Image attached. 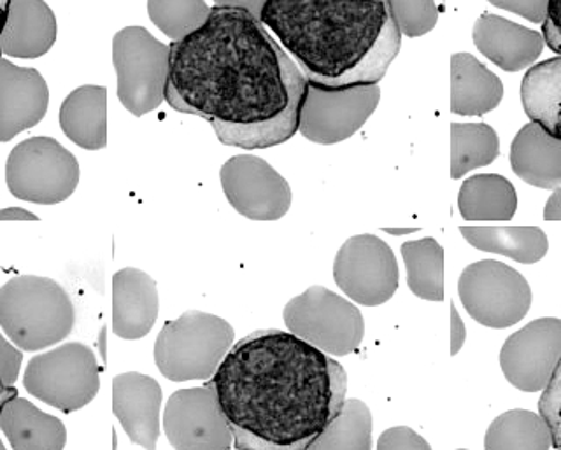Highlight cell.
I'll return each instance as SVG.
<instances>
[{"label": "cell", "instance_id": "2e32d148", "mask_svg": "<svg viewBox=\"0 0 561 450\" xmlns=\"http://www.w3.org/2000/svg\"><path fill=\"white\" fill-rule=\"evenodd\" d=\"M48 105L49 88L39 70L0 58V142L39 125Z\"/></svg>", "mask_w": 561, "mask_h": 450}, {"label": "cell", "instance_id": "83f0119b", "mask_svg": "<svg viewBox=\"0 0 561 450\" xmlns=\"http://www.w3.org/2000/svg\"><path fill=\"white\" fill-rule=\"evenodd\" d=\"M551 431L540 414L535 412H504L491 423L484 438L486 450H549Z\"/></svg>", "mask_w": 561, "mask_h": 450}, {"label": "cell", "instance_id": "4316f807", "mask_svg": "<svg viewBox=\"0 0 561 450\" xmlns=\"http://www.w3.org/2000/svg\"><path fill=\"white\" fill-rule=\"evenodd\" d=\"M522 102L528 118L561 139V57L549 58L526 70Z\"/></svg>", "mask_w": 561, "mask_h": 450}, {"label": "cell", "instance_id": "e575fe53", "mask_svg": "<svg viewBox=\"0 0 561 450\" xmlns=\"http://www.w3.org/2000/svg\"><path fill=\"white\" fill-rule=\"evenodd\" d=\"M377 450H432L425 438L408 426L386 429L379 437Z\"/></svg>", "mask_w": 561, "mask_h": 450}, {"label": "cell", "instance_id": "f35d334b", "mask_svg": "<svg viewBox=\"0 0 561 450\" xmlns=\"http://www.w3.org/2000/svg\"><path fill=\"white\" fill-rule=\"evenodd\" d=\"M265 4H267V0H215L216 8L244 9L248 13L253 14L256 20L262 18Z\"/></svg>", "mask_w": 561, "mask_h": 450}, {"label": "cell", "instance_id": "d6a6232c", "mask_svg": "<svg viewBox=\"0 0 561 450\" xmlns=\"http://www.w3.org/2000/svg\"><path fill=\"white\" fill-rule=\"evenodd\" d=\"M394 22L411 39L434 31L438 22L435 0H390Z\"/></svg>", "mask_w": 561, "mask_h": 450}, {"label": "cell", "instance_id": "5bb4252c", "mask_svg": "<svg viewBox=\"0 0 561 450\" xmlns=\"http://www.w3.org/2000/svg\"><path fill=\"white\" fill-rule=\"evenodd\" d=\"M167 440L175 450H230L233 435L219 408L215 384L175 391L163 412Z\"/></svg>", "mask_w": 561, "mask_h": 450}, {"label": "cell", "instance_id": "f6af8a7d", "mask_svg": "<svg viewBox=\"0 0 561 450\" xmlns=\"http://www.w3.org/2000/svg\"><path fill=\"white\" fill-rule=\"evenodd\" d=\"M388 233H394V235H400V233H412L417 232V230H414V228H411V230H386Z\"/></svg>", "mask_w": 561, "mask_h": 450}, {"label": "cell", "instance_id": "4dcf8cb0", "mask_svg": "<svg viewBox=\"0 0 561 450\" xmlns=\"http://www.w3.org/2000/svg\"><path fill=\"white\" fill-rule=\"evenodd\" d=\"M307 450H373L370 408L359 400H346L339 416Z\"/></svg>", "mask_w": 561, "mask_h": 450}, {"label": "cell", "instance_id": "e0dca14e", "mask_svg": "<svg viewBox=\"0 0 561 450\" xmlns=\"http://www.w3.org/2000/svg\"><path fill=\"white\" fill-rule=\"evenodd\" d=\"M162 388L153 377L127 372L113 379V414L131 443L157 450Z\"/></svg>", "mask_w": 561, "mask_h": 450}, {"label": "cell", "instance_id": "3957f363", "mask_svg": "<svg viewBox=\"0 0 561 450\" xmlns=\"http://www.w3.org/2000/svg\"><path fill=\"white\" fill-rule=\"evenodd\" d=\"M260 22L318 86L379 84L402 48L390 0H267Z\"/></svg>", "mask_w": 561, "mask_h": 450}, {"label": "cell", "instance_id": "836d02e7", "mask_svg": "<svg viewBox=\"0 0 561 450\" xmlns=\"http://www.w3.org/2000/svg\"><path fill=\"white\" fill-rule=\"evenodd\" d=\"M540 417L546 420L551 431V442L557 449H561V359L557 370L552 373L551 381L542 391L539 402Z\"/></svg>", "mask_w": 561, "mask_h": 450}, {"label": "cell", "instance_id": "9c48e42d", "mask_svg": "<svg viewBox=\"0 0 561 450\" xmlns=\"http://www.w3.org/2000/svg\"><path fill=\"white\" fill-rule=\"evenodd\" d=\"M286 328L329 356H347L364 341L358 307L323 286H311L285 307Z\"/></svg>", "mask_w": 561, "mask_h": 450}, {"label": "cell", "instance_id": "f1b7e54d", "mask_svg": "<svg viewBox=\"0 0 561 450\" xmlns=\"http://www.w3.org/2000/svg\"><path fill=\"white\" fill-rule=\"evenodd\" d=\"M402 258L408 268V286L412 293L428 302L444 300V250L432 236L402 244Z\"/></svg>", "mask_w": 561, "mask_h": 450}, {"label": "cell", "instance_id": "ffe728a7", "mask_svg": "<svg viewBox=\"0 0 561 450\" xmlns=\"http://www.w3.org/2000/svg\"><path fill=\"white\" fill-rule=\"evenodd\" d=\"M57 41V18L44 0H9L0 37L4 57H44Z\"/></svg>", "mask_w": 561, "mask_h": 450}, {"label": "cell", "instance_id": "6da1fadb", "mask_svg": "<svg viewBox=\"0 0 561 450\" xmlns=\"http://www.w3.org/2000/svg\"><path fill=\"white\" fill-rule=\"evenodd\" d=\"M169 48L167 104L206 119L221 145L253 151L297 134L306 76L253 14L215 5Z\"/></svg>", "mask_w": 561, "mask_h": 450}, {"label": "cell", "instance_id": "52a82bcc", "mask_svg": "<svg viewBox=\"0 0 561 450\" xmlns=\"http://www.w3.org/2000/svg\"><path fill=\"white\" fill-rule=\"evenodd\" d=\"M171 48L145 26H125L113 39V64L118 76V99L137 118L157 111L165 101Z\"/></svg>", "mask_w": 561, "mask_h": 450}, {"label": "cell", "instance_id": "30bf717a", "mask_svg": "<svg viewBox=\"0 0 561 450\" xmlns=\"http://www.w3.org/2000/svg\"><path fill=\"white\" fill-rule=\"evenodd\" d=\"M458 295L473 321L493 330H504L525 320L530 312L528 280L505 263L482 259L461 272Z\"/></svg>", "mask_w": 561, "mask_h": 450}, {"label": "cell", "instance_id": "d4e9b609", "mask_svg": "<svg viewBox=\"0 0 561 450\" xmlns=\"http://www.w3.org/2000/svg\"><path fill=\"white\" fill-rule=\"evenodd\" d=\"M465 241L484 253L534 265L548 254V235L539 227H460Z\"/></svg>", "mask_w": 561, "mask_h": 450}, {"label": "cell", "instance_id": "8992f818", "mask_svg": "<svg viewBox=\"0 0 561 450\" xmlns=\"http://www.w3.org/2000/svg\"><path fill=\"white\" fill-rule=\"evenodd\" d=\"M23 388L64 414L81 411L101 390V370L92 347L69 342L34 356L26 365Z\"/></svg>", "mask_w": 561, "mask_h": 450}, {"label": "cell", "instance_id": "5b68a950", "mask_svg": "<svg viewBox=\"0 0 561 450\" xmlns=\"http://www.w3.org/2000/svg\"><path fill=\"white\" fill-rule=\"evenodd\" d=\"M236 344L227 321L207 312H184L167 321L154 344V364L172 382L209 381Z\"/></svg>", "mask_w": 561, "mask_h": 450}, {"label": "cell", "instance_id": "f546056e", "mask_svg": "<svg viewBox=\"0 0 561 450\" xmlns=\"http://www.w3.org/2000/svg\"><path fill=\"white\" fill-rule=\"evenodd\" d=\"M500 154L495 128L486 123H451V177L491 165Z\"/></svg>", "mask_w": 561, "mask_h": 450}, {"label": "cell", "instance_id": "484cf974", "mask_svg": "<svg viewBox=\"0 0 561 450\" xmlns=\"http://www.w3.org/2000/svg\"><path fill=\"white\" fill-rule=\"evenodd\" d=\"M458 209L467 221H511L517 210L516 188L504 175H472L461 184Z\"/></svg>", "mask_w": 561, "mask_h": 450}, {"label": "cell", "instance_id": "277c9868", "mask_svg": "<svg viewBox=\"0 0 561 450\" xmlns=\"http://www.w3.org/2000/svg\"><path fill=\"white\" fill-rule=\"evenodd\" d=\"M75 326V302L57 280L18 276L0 288V328L18 349H48L66 341Z\"/></svg>", "mask_w": 561, "mask_h": 450}, {"label": "cell", "instance_id": "b9f144b4", "mask_svg": "<svg viewBox=\"0 0 561 450\" xmlns=\"http://www.w3.org/2000/svg\"><path fill=\"white\" fill-rule=\"evenodd\" d=\"M0 221H39V216L22 207H8L0 209Z\"/></svg>", "mask_w": 561, "mask_h": 450}, {"label": "cell", "instance_id": "cb8c5ba5", "mask_svg": "<svg viewBox=\"0 0 561 450\" xmlns=\"http://www.w3.org/2000/svg\"><path fill=\"white\" fill-rule=\"evenodd\" d=\"M60 128L70 142L88 151L107 146V88H76L60 107Z\"/></svg>", "mask_w": 561, "mask_h": 450}, {"label": "cell", "instance_id": "ac0fdd59", "mask_svg": "<svg viewBox=\"0 0 561 450\" xmlns=\"http://www.w3.org/2000/svg\"><path fill=\"white\" fill-rule=\"evenodd\" d=\"M472 37L476 48L505 72L530 69L546 46L540 32L491 13L478 18Z\"/></svg>", "mask_w": 561, "mask_h": 450}, {"label": "cell", "instance_id": "ba28073f", "mask_svg": "<svg viewBox=\"0 0 561 450\" xmlns=\"http://www.w3.org/2000/svg\"><path fill=\"white\" fill-rule=\"evenodd\" d=\"M5 183L18 200L57 206L78 188L79 163L57 139L31 137L9 154Z\"/></svg>", "mask_w": 561, "mask_h": 450}, {"label": "cell", "instance_id": "74e56055", "mask_svg": "<svg viewBox=\"0 0 561 450\" xmlns=\"http://www.w3.org/2000/svg\"><path fill=\"white\" fill-rule=\"evenodd\" d=\"M546 46L561 57V0H549L548 16L542 23Z\"/></svg>", "mask_w": 561, "mask_h": 450}, {"label": "cell", "instance_id": "60d3db41", "mask_svg": "<svg viewBox=\"0 0 561 450\" xmlns=\"http://www.w3.org/2000/svg\"><path fill=\"white\" fill-rule=\"evenodd\" d=\"M543 219H546V221H561V186L554 189L551 197L546 201Z\"/></svg>", "mask_w": 561, "mask_h": 450}, {"label": "cell", "instance_id": "ee69618b", "mask_svg": "<svg viewBox=\"0 0 561 450\" xmlns=\"http://www.w3.org/2000/svg\"><path fill=\"white\" fill-rule=\"evenodd\" d=\"M8 5L9 0H0V37H2V31H4L5 18H8ZM4 57L2 55V49H0V58Z\"/></svg>", "mask_w": 561, "mask_h": 450}, {"label": "cell", "instance_id": "7a4b0ae2", "mask_svg": "<svg viewBox=\"0 0 561 450\" xmlns=\"http://www.w3.org/2000/svg\"><path fill=\"white\" fill-rule=\"evenodd\" d=\"M237 450H307L346 402L337 359L285 330L236 342L210 379Z\"/></svg>", "mask_w": 561, "mask_h": 450}, {"label": "cell", "instance_id": "7402d4cb", "mask_svg": "<svg viewBox=\"0 0 561 450\" xmlns=\"http://www.w3.org/2000/svg\"><path fill=\"white\" fill-rule=\"evenodd\" d=\"M504 99L502 79L482 66L470 53L451 57V113L458 116H484Z\"/></svg>", "mask_w": 561, "mask_h": 450}, {"label": "cell", "instance_id": "d590c367", "mask_svg": "<svg viewBox=\"0 0 561 450\" xmlns=\"http://www.w3.org/2000/svg\"><path fill=\"white\" fill-rule=\"evenodd\" d=\"M491 5L526 18L531 23H543L548 16L549 0H488Z\"/></svg>", "mask_w": 561, "mask_h": 450}, {"label": "cell", "instance_id": "8fae6325", "mask_svg": "<svg viewBox=\"0 0 561 450\" xmlns=\"http://www.w3.org/2000/svg\"><path fill=\"white\" fill-rule=\"evenodd\" d=\"M379 101V84L324 88L307 83L298 116V134L316 145H337L364 127Z\"/></svg>", "mask_w": 561, "mask_h": 450}, {"label": "cell", "instance_id": "bcb514c9", "mask_svg": "<svg viewBox=\"0 0 561 450\" xmlns=\"http://www.w3.org/2000/svg\"><path fill=\"white\" fill-rule=\"evenodd\" d=\"M0 450H5L4 443H2V440H0Z\"/></svg>", "mask_w": 561, "mask_h": 450}, {"label": "cell", "instance_id": "7bdbcfd3", "mask_svg": "<svg viewBox=\"0 0 561 450\" xmlns=\"http://www.w3.org/2000/svg\"><path fill=\"white\" fill-rule=\"evenodd\" d=\"M14 396H18L16 388L14 385H5L2 379H0V412L4 408L5 403L9 400H13Z\"/></svg>", "mask_w": 561, "mask_h": 450}, {"label": "cell", "instance_id": "ab89813d", "mask_svg": "<svg viewBox=\"0 0 561 450\" xmlns=\"http://www.w3.org/2000/svg\"><path fill=\"white\" fill-rule=\"evenodd\" d=\"M467 338L463 320L456 311L455 303H451V356L458 355Z\"/></svg>", "mask_w": 561, "mask_h": 450}, {"label": "cell", "instance_id": "9a60e30c", "mask_svg": "<svg viewBox=\"0 0 561 450\" xmlns=\"http://www.w3.org/2000/svg\"><path fill=\"white\" fill-rule=\"evenodd\" d=\"M561 359V320L540 318L517 330L500 350L508 384L525 393L546 390Z\"/></svg>", "mask_w": 561, "mask_h": 450}, {"label": "cell", "instance_id": "d6986e66", "mask_svg": "<svg viewBox=\"0 0 561 450\" xmlns=\"http://www.w3.org/2000/svg\"><path fill=\"white\" fill-rule=\"evenodd\" d=\"M158 318L153 277L139 268H122L113 276V332L123 341L146 337Z\"/></svg>", "mask_w": 561, "mask_h": 450}, {"label": "cell", "instance_id": "4fadbf2b", "mask_svg": "<svg viewBox=\"0 0 561 450\" xmlns=\"http://www.w3.org/2000/svg\"><path fill=\"white\" fill-rule=\"evenodd\" d=\"M230 206L253 221H277L288 215L291 188L279 172L254 154H237L219 171Z\"/></svg>", "mask_w": 561, "mask_h": 450}, {"label": "cell", "instance_id": "8d00e7d4", "mask_svg": "<svg viewBox=\"0 0 561 450\" xmlns=\"http://www.w3.org/2000/svg\"><path fill=\"white\" fill-rule=\"evenodd\" d=\"M23 355L8 338L0 333V379L5 385L16 384L22 368Z\"/></svg>", "mask_w": 561, "mask_h": 450}, {"label": "cell", "instance_id": "1f68e13d", "mask_svg": "<svg viewBox=\"0 0 561 450\" xmlns=\"http://www.w3.org/2000/svg\"><path fill=\"white\" fill-rule=\"evenodd\" d=\"M210 11L206 0H148L149 20L172 43L206 25Z\"/></svg>", "mask_w": 561, "mask_h": 450}, {"label": "cell", "instance_id": "c3c4849f", "mask_svg": "<svg viewBox=\"0 0 561 450\" xmlns=\"http://www.w3.org/2000/svg\"><path fill=\"white\" fill-rule=\"evenodd\" d=\"M558 450H561V449H558Z\"/></svg>", "mask_w": 561, "mask_h": 450}, {"label": "cell", "instance_id": "44dd1931", "mask_svg": "<svg viewBox=\"0 0 561 450\" xmlns=\"http://www.w3.org/2000/svg\"><path fill=\"white\" fill-rule=\"evenodd\" d=\"M511 166L526 184L554 192L561 186V139L530 119L511 145Z\"/></svg>", "mask_w": 561, "mask_h": 450}, {"label": "cell", "instance_id": "7dc6e473", "mask_svg": "<svg viewBox=\"0 0 561 450\" xmlns=\"http://www.w3.org/2000/svg\"><path fill=\"white\" fill-rule=\"evenodd\" d=\"M456 450H467V449H456Z\"/></svg>", "mask_w": 561, "mask_h": 450}, {"label": "cell", "instance_id": "7c38bea8", "mask_svg": "<svg viewBox=\"0 0 561 450\" xmlns=\"http://www.w3.org/2000/svg\"><path fill=\"white\" fill-rule=\"evenodd\" d=\"M333 279L358 305H382L399 289V263L393 250L379 236H351L335 256Z\"/></svg>", "mask_w": 561, "mask_h": 450}, {"label": "cell", "instance_id": "603a6c76", "mask_svg": "<svg viewBox=\"0 0 561 450\" xmlns=\"http://www.w3.org/2000/svg\"><path fill=\"white\" fill-rule=\"evenodd\" d=\"M0 429L13 450H64L67 443L64 423L20 396L0 412Z\"/></svg>", "mask_w": 561, "mask_h": 450}]
</instances>
